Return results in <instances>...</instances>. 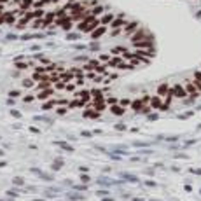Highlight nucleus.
<instances>
[{
  "mask_svg": "<svg viewBox=\"0 0 201 201\" xmlns=\"http://www.w3.org/2000/svg\"><path fill=\"white\" fill-rule=\"evenodd\" d=\"M35 95H37V100H39V102H46V100H49V98L56 96V93H54V87L42 89V91H37Z\"/></svg>",
  "mask_w": 201,
  "mask_h": 201,
  "instance_id": "1",
  "label": "nucleus"
},
{
  "mask_svg": "<svg viewBox=\"0 0 201 201\" xmlns=\"http://www.w3.org/2000/svg\"><path fill=\"white\" fill-rule=\"evenodd\" d=\"M171 95H173L175 98H185V96H187V89H185V86H182V84H175V86L171 87Z\"/></svg>",
  "mask_w": 201,
  "mask_h": 201,
  "instance_id": "2",
  "label": "nucleus"
},
{
  "mask_svg": "<svg viewBox=\"0 0 201 201\" xmlns=\"http://www.w3.org/2000/svg\"><path fill=\"white\" fill-rule=\"evenodd\" d=\"M185 89H187V95L191 96V98H196L201 91H199V87L196 86V82L194 81H187L185 82Z\"/></svg>",
  "mask_w": 201,
  "mask_h": 201,
  "instance_id": "3",
  "label": "nucleus"
},
{
  "mask_svg": "<svg viewBox=\"0 0 201 201\" xmlns=\"http://www.w3.org/2000/svg\"><path fill=\"white\" fill-rule=\"evenodd\" d=\"M158 95H159L161 98H166V96H170V95H171V87H170L168 84H161V86L158 87Z\"/></svg>",
  "mask_w": 201,
  "mask_h": 201,
  "instance_id": "4",
  "label": "nucleus"
},
{
  "mask_svg": "<svg viewBox=\"0 0 201 201\" xmlns=\"http://www.w3.org/2000/svg\"><path fill=\"white\" fill-rule=\"evenodd\" d=\"M163 103H164V102H163V98H161L159 95H156V96L150 98V107H152V108H159V110H161V108H163Z\"/></svg>",
  "mask_w": 201,
  "mask_h": 201,
  "instance_id": "5",
  "label": "nucleus"
},
{
  "mask_svg": "<svg viewBox=\"0 0 201 201\" xmlns=\"http://www.w3.org/2000/svg\"><path fill=\"white\" fill-rule=\"evenodd\" d=\"M108 110L112 112L114 116H122L124 114V107L121 105V103H114V105H110L108 107Z\"/></svg>",
  "mask_w": 201,
  "mask_h": 201,
  "instance_id": "6",
  "label": "nucleus"
},
{
  "mask_svg": "<svg viewBox=\"0 0 201 201\" xmlns=\"http://www.w3.org/2000/svg\"><path fill=\"white\" fill-rule=\"evenodd\" d=\"M91 95H93V102H95V103L105 102V95L100 91V89H95V91H91Z\"/></svg>",
  "mask_w": 201,
  "mask_h": 201,
  "instance_id": "7",
  "label": "nucleus"
},
{
  "mask_svg": "<svg viewBox=\"0 0 201 201\" xmlns=\"http://www.w3.org/2000/svg\"><path fill=\"white\" fill-rule=\"evenodd\" d=\"M56 107H58V100H53V98L46 100V102H44V105H42L44 110H51V108H56Z\"/></svg>",
  "mask_w": 201,
  "mask_h": 201,
  "instance_id": "8",
  "label": "nucleus"
},
{
  "mask_svg": "<svg viewBox=\"0 0 201 201\" xmlns=\"http://www.w3.org/2000/svg\"><path fill=\"white\" fill-rule=\"evenodd\" d=\"M143 107H145L143 98H142V100H135V102H131V108H133V110H138V112H142Z\"/></svg>",
  "mask_w": 201,
  "mask_h": 201,
  "instance_id": "9",
  "label": "nucleus"
},
{
  "mask_svg": "<svg viewBox=\"0 0 201 201\" xmlns=\"http://www.w3.org/2000/svg\"><path fill=\"white\" fill-rule=\"evenodd\" d=\"M21 84H23V87H25V89H32V87H35V84H37V82H35V79L32 77V79H25Z\"/></svg>",
  "mask_w": 201,
  "mask_h": 201,
  "instance_id": "10",
  "label": "nucleus"
},
{
  "mask_svg": "<svg viewBox=\"0 0 201 201\" xmlns=\"http://www.w3.org/2000/svg\"><path fill=\"white\" fill-rule=\"evenodd\" d=\"M194 82H196V86L199 87V91H201V70H196L194 72V79H192Z\"/></svg>",
  "mask_w": 201,
  "mask_h": 201,
  "instance_id": "11",
  "label": "nucleus"
},
{
  "mask_svg": "<svg viewBox=\"0 0 201 201\" xmlns=\"http://www.w3.org/2000/svg\"><path fill=\"white\" fill-rule=\"evenodd\" d=\"M37 100V95H35V91H32V93H28V95H25L23 96V102H26V103H30V102H35Z\"/></svg>",
  "mask_w": 201,
  "mask_h": 201,
  "instance_id": "12",
  "label": "nucleus"
},
{
  "mask_svg": "<svg viewBox=\"0 0 201 201\" xmlns=\"http://www.w3.org/2000/svg\"><path fill=\"white\" fill-rule=\"evenodd\" d=\"M54 110H56V114L63 116V114H66V112H68V107H65V105H58V108H54Z\"/></svg>",
  "mask_w": 201,
  "mask_h": 201,
  "instance_id": "13",
  "label": "nucleus"
},
{
  "mask_svg": "<svg viewBox=\"0 0 201 201\" xmlns=\"http://www.w3.org/2000/svg\"><path fill=\"white\" fill-rule=\"evenodd\" d=\"M105 102H107V105H108V107H110V105H114V103H119L116 96H107V98H105Z\"/></svg>",
  "mask_w": 201,
  "mask_h": 201,
  "instance_id": "14",
  "label": "nucleus"
},
{
  "mask_svg": "<svg viewBox=\"0 0 201 201\" xmlns=\"http://www.w3.org/2000/svg\"><path fill=\"white\" fill-rule=\"evenodd\" d=\"M119 103H121L122 107H126V105H131V102H129V100H126V98H124V100H121Z\"/></svg>",
  "mask_w": 201,
  "mask_h": 201,
  "instance_id": "15",
  "label": "nucleus"
},
{
  "mask_svg": "<svg viewBox=\"0 0 201 201\" xmlns=\"http://www.w3.org/2000/svg\"><path fill=\"white\" fill-rule=\"evenodd\" d=\"M11 96L12 98H18V96H21V93L19 91H11Z\"/></svg>",
  "mask_w": 201,
  "mask_h": 201,
  "instance_id": "16",
  "label": "nucleus"
}]
</instances>
